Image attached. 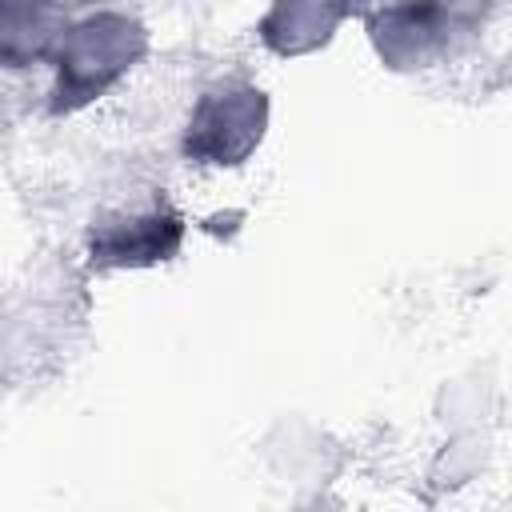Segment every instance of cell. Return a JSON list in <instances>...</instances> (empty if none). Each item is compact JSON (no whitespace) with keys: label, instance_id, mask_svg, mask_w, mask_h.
Listing matches in <instances>:
<instances>
[{"label":"cell","instance_id":"52a82bcc","mask_svg":"<svg viewBox=\"0 0 512 512\" xmlns=\"http://www.w3.org/2000/svg\"><path fill=\"white\" fill-rule=\"evenodd\" d=\"M64 4H68V8H84V12H88V8H104V0H64Z\"/></svg>","mask_w":512,"mask_h":512},{"label":"cell","instance_id":"7a4b0ae2","mask_svg":"<svg viewBox=\"0 0 512 512\" xmlns=\"http://www.w3.org/2000/svg\"><path fill=\"white\" fill-rule=\"evenodd\" d=\"M272 124V100L256 80L224 76L208 84L180 128V156L208 172H232L244 168Z\"/></svg>","mask_w":512,"mask_h":512},{"label":"cell","instance_id":"5b68a950","mask_svg":"<svg viewBox=\"0 0 512 512\" xmlns=\"http://www.w3.org/2000/svg\"><path fill=\"white\" fill-rule=\"evenodd\" d=\"M352 12V0H268L256 40L280 60H300L328 48Z\"/></svg>","mask_w":512,"mask_h":512},{"label":"cell","instance_id":"6da1fadb","mask_svg":"<svg viewBox=\"0 0 512 512\" xmlns=\"http://www.w3.org/2000/svg\"><path fill=\"white\" fill-rule=\"evenodd\" d=\"M152 52L148 24L128 8H88L76 12L64 44L52 56L48 116L68 120L100 104L120 88Z\"/></svg>","mask_w":512,"mask_h":512},{"label":"cell","instance_id":"277c9868","mask_svg":"<svg viewBox=\"0 0 512 512\" xmlns=\"http://www.w3.org/2000/svg\"><path fill=\"white\" fill-rule=\"evenodd\" d=\"M464 20L452 0H380L364 8V36L380 68L416 76L448 60Z\"/></svg>","mask_w":512,"mask_h":512},{"label":"cell","instance_id":"8992f818","mask_svg":"<svg viewBox=\"0 0 512 512\" xmlns=\"http://www.w3.org/2000/svg\"><path fill=\"white\" fill-rule=\"evenodd\" d=\"M72 20L76 8L64 0H0V64L8 72L52 64Z\"/></svg>","mask_w":512,"mask_h":512},{"label":"cell","instance_id":"3957f363","mask_svg":"<svg viewBox=\"0 0 512 512\" xmlns=\"http://www.w3.org/2000/svg\"><path fill=\"white\" fill-rule=\"evenodd\" d=\"M188 240L184 212L152 192L148 200L100 208L84 232V264L92 272H144L172 264Z\"/></svg>","mask_w":512,"mask_h":512}]
</instances>
